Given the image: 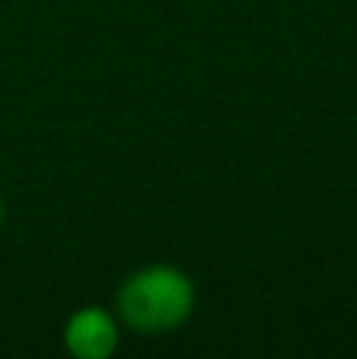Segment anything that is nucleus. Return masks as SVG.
<instances>
[{
    "mask_svg": "<svg viewBox=\"0 0 357 359\" xmlns=\"http://www.w3.org/2000/svg\"><path fill=\"white\" fill-rule=\"evenodd\" d=\"M4 221H6V205H4V196H0V227H4Z\"/></svg>",
    "mask_w": 357,
    "mask_h": 359,
    "instance_id": "nucleus-3",
    "label": "nucleus"
},
{
    "mask_svg": "<svg viewBox=\"0 0 357 359\" xmlns=\"http://www.w3.org/2000/svg\"><path fill=\"white\" fill-rule=\"evenodd\" d=\"M114 312L133 334L162 337L183 328L196 312V284L183 268L155 262L120 280Z\"/></svg>",
    "mask_w": 357,
    "mask_h": 359,
    "instance_id": "nucleus-1",
    "label": "nucleus"
},
{
    "mask_svg": "<svg viewBox=\"0 0 357 359\" xmlns=\"http://www.w3.org/2000/svg\"><path fill=\"white\" fill-rule=\"evenodd\" d=\"M120 325L117 312L105 306H79L63 322V350L73 359H111L120 347Z\"/></svg>",
    "mask_w": 357,
    "mask_h": 359,
    "instance_id": "nucleus-2",
    "label": "nucleus"
}]
</instances>
